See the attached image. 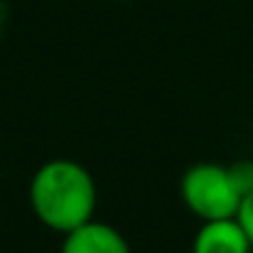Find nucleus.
Wrapping results in <instances>:
<instances>
[{"instance_id": "39448f33", "label": "nucleus", "mask_w": 253, "mask_h": 253, "mask_svg": "<svg viewBox=\"0 0 253 253\" xmlns=\"http://www.w3.org/2000/svg\"><path fill=\"white\" fill-rule=\"evenodd\" d=\"M228 174H231V181H233L236 191L241 194V199L253 191V159H238V162L228 164Z\"/></svg>"}, {"instance_id": "423d86ee", "label": "nucleus", "mask_w": 253, "mask_h": 253, "mask_svg": "<svg viewBox=\"0 0 253 253\" xmlns=\"http://www.w3.org/2000/svg\"><path fill=\"white\" fill-rule=\"evenodd\" d=\"M236 221L241 223V228H243V233L251 243V251H253V191L241 199V206L236 211Z\"/></svg>"}, {"instance_id": "0eeeda50", "label": "nucleus", "mask_w": 253, "mask_h": 253, "mask_svg": "<svg viewBox=\"0 0 253 253\" xmlns=\"http://www.w3.org/2000/svg\"><path fill=\"white\" fill-rule=\"evenodd\" d=\"M119 3H129V0H119Z\"/></svg>"}, {"instance_id": "f257e3e1", "label": "nucleus", "mask_w": 253, "mask_h": 253, "mask_svg": "<svg viewBox=\"0 0 253 253\" xmlns=\"http://www.w3.org/2000/svg\"><path fill=\"white\" fill-rule=\"evenodd\" d=\"M28 194L38 221L62 236L94 218L97 184L87 167L75 159L57 157L45 162L33 174Z\"/></svg>"}, {"instance_id": "20e7f679", "label": "nucleus", "mask_w": 253, "mask_h": 253, "mask_svg": "<svg viewBox=\"0 0 253 253\" xmlns=\"http://www.w3.org/2000/svg\"><path fill=\"white\" fill-rule=\"evenodd\" d=\"M191 253H251V243L233 218H216L204 221L194 236Z\"/></svg>"}, {"instance_id": "7ed1b4c3", "label": "nucleus", "mask_w": 253, "mask_h": 253, "mask_svg": "<svg viewBox=\"0 0 253 253\" xmlns=\"http://www.w3.org/2000/svg\"><path fill=\"white\" fill-rule=\"evenodd\" d=\"M60 253H132V248L114 226L92 218L65 233Z\"/></svg>"}, {"instance_id": "f03ea898", "label": "nucleus", "mask_w": 253, "mask_h": 253, "mask_svg": "<svg viewBox=\"0 0 253 253\" xmlns=\"http://www.w3.org/2000/svg\"><path fill=\"white\" fill-rule=\"evenodd\" d=\"M181 201L201 221L233 218L241 206V194L236 191L228 167L213 162H199L189 167L179 184Z\"/></svg>"}]
</instances>
